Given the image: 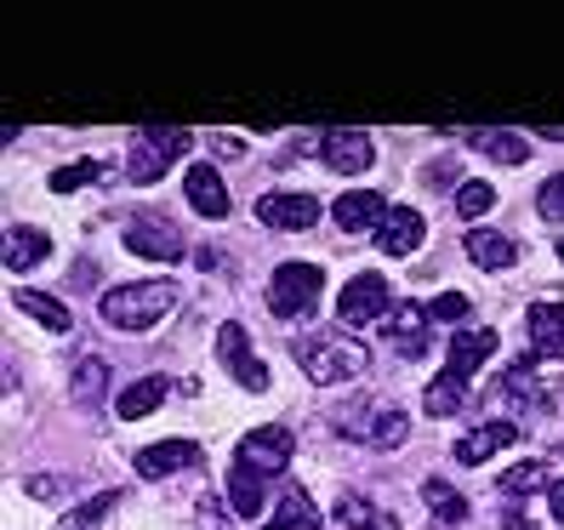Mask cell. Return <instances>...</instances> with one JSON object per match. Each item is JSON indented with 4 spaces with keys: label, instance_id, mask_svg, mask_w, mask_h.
Wrapping results in <instances>:
<instances>
[{
    "label": "cell",
    "instance_id": "1",
    "mask_svg": "<svg viewBox=\"0 0 564 530\" xmlns=\"http://www.w3.org/2000/svg\"><path fill=\"white\" fill-rule=\"evenodd\" d=\"M291 354H296V366H303V377L319 382V388H337V382L371 377V348H365L354 331H337V325L303 331V337L291 343Z\"/></svg>",
    "mask_w": 564,
    "mask_h": 530
},
{
    "label": "cell",
    "instance_id": "2",
    "mask_svg": "<svg viewBox=\"0 0 564 530\" xmlns=\"http://www.w3.org/2000/svg\"><path fill=\"white\" fill-rule=\"evenodd\" d=\"M177 309V280H131V285H109L97 314H104L115 331H154L165 314Z\"/></svg>",
    "mask_w": 564,
    "mask_h": 530
},
{
    "label": "cell",
    "instance_id": "3",
    "mask_svg": "<svg viewBox=\"0 0 564 530\" xmlns=\"http://www.w3.org/2000/svg\"><path fill=\"white\" fill-rule=\"evenodd\" d=\"M188 131L183 126H138L131 131V149H126V177L131 183H160L165 172H172V165L188 154Z\"/></svg>",
    "mask_w": 564,
    "mask_h": 530
},
{
    "label": "cell",
    "instance_id": "4",
    "mask_svg": "<svg viewBox=\"0 0 564 530\" xmlns=\"http://www.w3.org/2000/svg\"><path fill=\"white\" fill-rule=\"evenodd\" d=\"M319 285L325 274L314 269V262H280L274 280H269V314L274 320H303L319 309Z\"/></svg>",
    "mask_w": 564,
    "mask_h": 530
},
{
    "label": "cell",
    "instance_id": "5",
    "mask_svg": "<svg viewBox=\"0 0 564 530\" xmlns=\"http://www.w3.org/2000/svg\"><path fill=\"white\" fill-rule=\"evenodd\" d=\"M291 451H296L291 428L262 422V428H251V434L235 445V462H240V468H251L257 479H280V474L291 468Z\"/></svg>",
    "mask_w": 564,
    "mask_h": 530
},
{
    "label": "cell",
    "instance_id": "6",
    "mask_svg": "<svg viewBox=\"0 0 564 530\" xmlns=\"http://www.w3.org/2000/svg\"><path fill=\"white\" fill-rule=\"evenodd\" d=\"M314 154L337 177H359V172H371V165H377V138H371V131H359V126H330V131H319Z\"/></svg>",
    "mask_w": 564,
    "mask_h": 530
},
{
    "label": "cell",
    "instance_id": "7",
    "mask_svg": "<svg viewBox=\"0 0 564 530\" xmlns=\"http://www.w3.org/2000/svg\"><path fill=\"white\" fill-rule=\"evenodd\" d=\"M217 359H223L228 377H235L246 393H262V388H269V366L257 359V348H251V331H246L240 320L217 325Z\"/></svg>",
    "mask_w": 564,
    "mask_h": 530
},
{
    "label": "cell",
    "instance_id": "8",
    "mask_svg": "<svg viewBox=\"0 0 564 530\" xmlns=\"http://www.w3.org/2000/svg\"><path fill=\"white\" fill-rule=\"evenodd\" d=\"M126 246L138 257H154V262H183V251H188V240L177 235V223H165L160 212L126 217Z\"/></svg>",
    "mask_w": 564,
    "mask_h": 530
},
{
    "label": "cell",
    "instance_id": "9",
    "mask_svg": "<svg viewBox=\"0 0 564 530\" xmlns=\"http://www.w3.org/2000/svg\"><path fill=\"white\" fill-rule=\"evenodd\" d=\"M388 309H393V285H388L382 274H354V280L343 285V296H337L343 325H371V320H388Z\"/></svg>",
    "mask_w": 564,
    "mask_h": 530
},
{
    "label": "cell",
    "instance_id": "10",
    "mask_svg": "<svg viewBox=\"0 0 564 530\" xmlns=\"http://www.w3.org/2000/svg\"><path fill=\"white\" fill-rule=\"evenodd\" d=\"M490 400L502 405V411H524V417H542V411H553V393L542 388V377H536V366H530V359H513L508 377L496 382Z\"/></svg>",
    "mask_w": 564,
    "mask_h": 530
},
{
    "label": "cell",
    "instance_id": "11",
    "mask_svg": "<svg viewBox=\"0 0 564 530\" xmlns=\"http://www.w3.org/2000/svg\"><path fill=\"white\" fill-rule=\"evenodd\" d=\"M257 223H269V228H314L319 223V194H296V188H274V194H262L257 201Z\"/></svg>",
    "mask_w": 564,
    "mask_h": 530
},
{
    "label": "cell",
    "instance_id": "12",
    "mask_svg": "<svg viewBox=\"0 0 564 530\" xmlns=\"http://www.w3.org/2000/svg\"><path fill=\"white\" fill-rule=\"evenodd\" d=\"M200 456L206 451L194 445V440H160V445H143L131 468H138V479H172L183 468H200Z\"/></svg>",
    "mask_w": 564,
    "mask_h": 530
},
{
    "label": "cell",
    "instance_id": "13",
    "mask_svg": "<svg viewBox=\"0 0 564 530\" xmlns=\"http://www.w3.org/2000/svg\"><path fill=\"white\" fill-rule=\"evenodd\" d=\"M330 217H337L343 235H377L382 217H388V194H377V188H354V194H343V201L330 206Z\"/></svg>",
    "mask_w": 564,
    "mask_h": 530
},
{
    "label": "cell",
    "instance_id": "14",
    "mask_svg": "<svg viewBox=\"0 0 564 530\" xmlns=\"http://www.w3.org/2000/svg\"><path fill=\"white\" fill-rule=\"evenodd\" d=\"M519 440V422H508V417H496V422H474L468 434L456 440V462L462 468H479V462H490L502 445H513Z\"/></svg>",
    "mask_w": 564,
    "mask_h": 530
},
{
    "label": "cell",
    "instance_id": "15",
    "mask_svg": "<svg viewBox=\"0 0 564 530\" xmlns=\"http://www.w3.org/2000/svg\"><path fill=\"white\" fill-rule=\"evenodd\" d=\"M377 251H388V257H411L422 240H427V217L422 212H411V206H388V217H382V228H377Z\"/></svg>",
    "mask_w": 564,
    "mask_h": 530
},
{
    "label": "cell",
    "instance_id": "16",
    "mask_svg": "<svg viewBox=\"0 0 564 530\" xmlns=\"http://www.w3.org/2000/svg\"><path fill=\"white\" fill-rule=\"evenodd\" d=\"M183 194H188V206L200 212L206 223H223L228 212H235V201H228V188H223V177H217V165H188V177H183Z\"/></svg>",
    "mask_w": 564,
    "mask_h": 530
},
{
    "label": "cell",
    "instance_id": "17",
    "mask_svg": "<svg viewBox=\"0 0 564 530\" xmlns=\"http://www.w3.org/2000/svg\"><path fill=\"white\" fill-rule=\"evenodd\" d=\"M382 331H388L393 354H405V359L427 354V309H416V303H393L388 320H382Z\"/></svg>",
    "mask_w": 564,
    "mask_h": 530
},
{
    "label": "cell",
    "instance_id": "18",
    "mask_svg": "<svg viewBox=\"0 0 564 530\" xmlns=\"http://www.w3.org/2000/svg\"><path fill=\"white\" fill-rule=\"evenodd\" d=\"M496 348H502V337H496V331H485V325H474V331H456V337H451V359H445V371L468 382V377L485 366V359H490Z\"/></svg>",
    "mask_w": 564,
    "mask_h": 530
},
{
    "label": "cell",
    "instance_id": "19",
    "mask_svg": "<svg viewBox=\"0 0 564 530\" xmlns=\"http://www.w3.org/2000/svg\"><path fill=\"white\" fill-rule=\"evenodd\" d=\"M52 257V240L41 235V228H29V223H12L7 228V240H0V262H7L12 274H29L35 262Z\"/></svg>",
    "mask_w": 564,
    "mask_h": 530
},
{
    "label": "cell",
    "instance_id": "20",
    "mask_svg": "<svg viewBox=\"0 0 564 530\" xmlns=\"http://www.w3.org/2000/svg\"><path fill=\"white\" fill-rule=\"evenodd\" d=\"M462 251H468V262H479V269H490V274H502V269L519 262V246L508 235H496V228H468V235H462Z\"/></svg>",
    "mask_w": 564,
    "mask_h": 530
},
{
    "label": "cell",
    "instance_id": "21",
    "mask_svg": "<svg viewBox=\"0 0 564 530\" xmlns=\"http://www.w3.org/2000/svg\"><path fill=\"white\" fill-rule=\"evenodd\" d=\"M524 325H530V348L542 359H564V303H530Z\"/></svg>",
    "mask_w": 564,
    "mask_h": 530
},
{
    "label": "cell",
    "instance_id": "22",
    "mask_svg": "<svg viewBox=\"0 0 564 530\" xmlns=\"http://www.w3.org/2000/svg\"><path fill=\"white\" fill-rule=\"evenodd\" d=\"M165 393H172V377H138L131 388H120V400H115V417L120 422H143L165 405Z\"/></svg>",
    "mask_w": 564,
    "mask_h": 530
},
{
    "label": "cell",
    "instance_id": "23",
    "mask_svg": "<svg viewBox=\"0 0 564 530\" xmlns=\"http://www.w3.org/2000/svg\"><path fill=\"white\" fill-rule=\"evenodd\" d=\"M69 400L80 405V411H97L109 400V366L97 354H86V359H75V371H69Z\"/></svg>",
    "mask_w": 564,
    "mask_h": 530
},
{
    "label": "cell",
    "instance_id": "24",
    "mask_svg": "<svg viewBox=\"0 0 564 530\" xmlns=\"http://www.w3.org/2000/svg\"><path fill=\"white\" fill-rule=\"evenodd\" d=\"M337 524H343V530H400V519L382 513L377 502H365L359 490H343V496H337Z\"/></svg>",
    "mask_w": 564,
    "mask_h": 530
},
{
    "label": "cell",
    "instance_id": "25",
    "mask_svg": "<svg viewBox=\"0 0 564 530\" xmlns=\"http://www.w3.org/2000/svg\"><path fill=\"white\" fill-rule=\"evenodd\" d=\"M262 530H325V524H319V513H314V502H308V490H303V485H285L274 519L262 524Z\"/></svg>",
    "mask_w": 564,
    "mask_h": 530
},
{
    "label": "cell",
    "instance_id": "26",
    "mask_svg": "<svg viewBox=\"0 0 564 530\" xmlns=\"http://www.w3.org/2000/svg\"><path fill=\"white\" fill-rule=\"evenodd\" d=\"M262 485L269 479H257L251 468L235 462V468H228V508H235L240 519H262Z\"/></svg>",
    "mask_w": 564,
    "mask_h": 530
},
{
    "label": "cell",
    "instance_id": "27",
    "mask_svg": "<svg viewBox=\"0 0 564 530\" xmlns=\"http://www.w3.org/2000/svg\"><path fill=\"white\" fill-rule=\"evenodd\" d=\"M462 400H468V382L451 377V371H440L434 382H427V393H422V411H427V417H456Z\"/></svg>",
    "mask_w": 564,
    "mask_h": 530
},
{
    "label": "cell",
    "instance_id": "28",
    "mask_svg": "<svg viewBox=\"0 0 564 530\" xmlns=\"http://www.w3.org/2000/svg\"><path fill=\"white\" fill-rule=\"evenodd\" d=\"M109 508H120V490H97L91 502H75L69 513L57 519V530H104Z\"/></svg>",
    "mask_w": 564,
    "mask_h": 530
},
{
    "label": "cell",
    "instance_id": "29",
    "mask_svg": "<svg viewBox=\"0 0 564 530\" xmlns=\"http://www.w3.org/2000/svg\"><path fill=\"white\" fill-rule=\"evenodd\" d=\"M422 502L434 508V519H440V524H462V519H468V496L451 490L445 479H422Z\"/></svg>",
    "mask_w": 564,
    "mask_h": 530
},
{
    "label": "cell",
    "instance_id": "30",
    "mask_svg": "<svg viewBox=\"0 0 564 530\" xmlns=\"http://www.w3.org/2000/svg\"><path fill=\"white\" fill-rule=\"evenodd\" d=\"M12 303H18L23 314H35L46 331H69V325H75V320H69V309H63L57 296H46V291H29V285H18V296H12Z\"/></svg>",
    "mask_w": 564,
    "mask_h": 530
},
{
    "label": "cell",
    "instance_id": "31",
    "mask_svg": "<svg viewBox=\"0 0 564 530\" xmlns=\"http://www.w3.org/2000/svg\"><path fill=\"white\" fill-rule=\"evenodd\" d=\"M468 143H479L490 160H502V165H524L530 160V143L519 138V131H468Z\"/></svg>",
    "mask_w": 564,
    "mask_h": 530
},
{
    "label": "cell",
    "instance_id": "32",
    "mask_svg": "<svg viewBox=\"0 0 564 530\" xmlns=\"http://www.w3.org/2000/svg\"><path fill=\"white\" fill-rule=\"evenodd\" d=\"M104 177H109L104 160H69V165H57V172H52V194H75V188L104 183Z\"/></svg>",
    "mask_w": 564,
    "mask_h": 530
},
{
    "label": "cell",
    "instance_id": "33",
    "mask_svg": "<svg viewBox=\"0 0 564 530\" xmlns=\"http://www.w3.org/2000/svg\"><path fill=\"white\" fill-rule=\"evenodd\" d=\"M558 479L547 474V462H519L502 474V496H530V490H553Z\"/></svg>",
    "mask_w": 564,
    "mask_h": 530
},
{
    "label": "cell",
    "instance_id": "34",
    "mask_svg": "<svg viewBox=\"0 0 564 530\" xmlns=\"http://www.w3.org/2000/svg\"><path fill=\"white\" fill-rule=\"evenodd\" d=\"M405 434H411V417H405V411H377V428H371V445H377V451L405 445Z\"/></svg>",
    "mask_w": 564,
    "mask_h": 530
},
{
    "label": "cell",
    "instance_id": "35",
    "mask_svg": "<svg viewBox=\"0 0 564 530\" xmlns=\"http://www.w3.org/2000/svg\"><path fill=\"white\" fill-rule=\"evenodd\" d=\"M490 206H496V188H490V183L474 177V183H462V188H456V217H485Z\"/></svg>",
    "mask_w": 564,
    "mask_h": 530
},
{
    "label": "cell",
    "instance_id": "36",
    "mask_svg": "<svg viewBox=\"0 0 564 530\" xmlns=\"http://www.w3.org/2000/svg\"><path fill=\"white\" fill-rule=\"evenodd\" d=\"M235 508H228L223 513V502H217V496H200V502H194V524H200V530H235Z\"/></svg>",
    "mask_w": 564,
    "mask_h": 530
},
{
    "label": "cell",
    "instance_id": "37",
    "mask_svg": "<svg viewBox=\"0 0 564 530\" xmlns=\"http://www.w3.org/2000/svg\"><path fill=\"white\" fill-rule=\"evenodd\" d=\"M536 212H542V223H564V172L536 188Z\"/></svg>",
    "mask_w": 564,
    "mask_h": 530
},
{
    "label": "cell",
    "instance_id": "38",
    "mask_svg": "<svg viewBox=\"0 0 564 530\" xmlns=\"http://www.w3.org/2000/svg\"><path fill=\"white\" fill-rule=\"evenodd\" d=\"M427 320H445V325L468 320V296H462V291H445V296H434V303H427Z\"/></svg>",
    "mask_w": 564,
    "mask_h": 530
},
{
    "label": "cell",
    "instance_id": "39",
    "mask_svg": "<svg viewBox=\"0 0 564 530\" xmlns=\"http://www.w3.org/2000/svg\"><path fill=\"white\" fill-rule=\"evenodd\" d=\"M57 490H63V479H52V474L46 479H29V496H41V502H46V496H57Z\"/></svg>",
    "mask_w": 564,
    "mask_h": 530
},
{
    "label": "cell",
    "instance_id": "40",
    "mask_svg": "<svg viewBox=\"0 0 564 530\" xmlns=\"http://www.w3.org/2000/svg\"><path fill=\"white\" fill-rule=\"evenodd\" d=\"M547 513H553V519H558V524H564V479H558V485H553V490H547Z\"/></svg>",
    "mask_w": 564,
    "mask_h": 530
},
{
    "label": "cell",
    "instance_id": "41",
    "mask_svg": "<svg viewBox=\"0 0 564 530\" xmlns=\"http://www.w3.org/2000/svg\"><path fill=\"white\" fill-rule=\"evenodd\" d=\"M502 530H536V524H530L524 513H508V524H502Z\"/></svg>",
    "mask_w": 564,
    "mask_h": 530
},
{
    "label": "cell",
    "instance_id": "42",
    "mask_svg": "<svg viewBox=\"0 0 564 530\" xmlns=\"http://www.w3.org/2000/svg\"><path fill=\"white\" fill-rule=\"evenodd\" d=\"M558 262H564V240H558Z\"/></svg>",
    "mask_w": 564,
    "mask_h": 530
}]
</instances>
